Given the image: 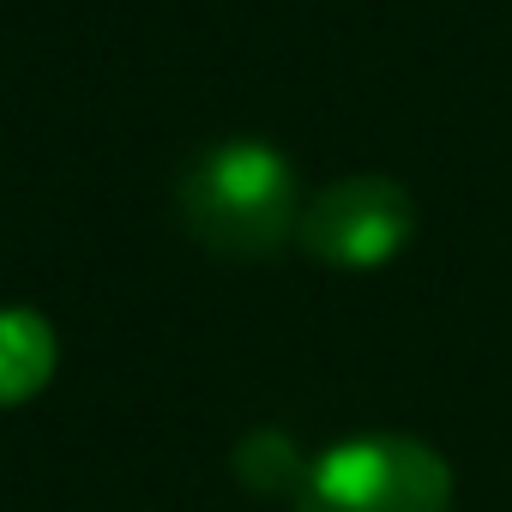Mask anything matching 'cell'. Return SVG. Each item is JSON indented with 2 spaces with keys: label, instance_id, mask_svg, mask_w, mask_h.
I'll list each match as a JSON object with an SVG mask.
<instances>
[{
  "label": "cell",
  "instance_id": "cell-4",
  "mask_svg": "<svg viewBox=\"0 0 512 512\" xmlns=\"http://www.w3.org/2000/svg\"><path fill=\"white\" fill-rule=\"evenodd\" d=\"M61 362V338L37 308H0V410L31 404Z\"/></svg>",
  "mask_w": 512,
  "mask_h": 512
},
{
  "label": "cell",
  "instance_id": "cell-3",
  "mask_svg": "<svg viewBox=\"0 0 512 512\" xmlns=\"http://www.w3.org/2000/svg\"><path fill=\"white\" fill-rule=\"evenodd\" d=\"M296 241L332 272H380L416 241V199L392 175H338L302 205Z\"/></svg>",
  "mask_w": 512,
  "mask_h": 512
},
{
  "label": "cell",
  "instance_id": "cell-2",
  "mask_svg": "<svg viewBox=\"0 0 512 512\" xmlns=\"http://www.w3.org/2000/svg\"><path fill=\"white\" fill-rule=\"evenodd\" d=\"M296 512H452V464L416 434H356L314 458Z\"/></svg>",
  "mask_w": 512,
  "mask_h": 512
},
{
  "label": "cell",
  "instance_id": "cell-5",
  "mask_svg": "<svg viewBox=\"0 0 512 512\" xmlns=\"http://www.w3.org/2000/svg\"><path fill=\"white\" fill-rule=\"evenodd\" d=\"M308 470H314V458H302V446L284 428H253L235 446V476L253 494H302Z\"/></svg>",
  "mask_w": 512,
  "mask_h": 512
},
{
  "label": "cell",
  "instance_id": "cell-1",
  "mask_svg": "<svg viewBox=\"0 0 512 512\" xmlns=\"http://www.w3.org/2000/svg\"><path fill=\"white\" fill-rule=\"evenodd\" d=\"M302 205L308 199L296 163L266 139H217L175 181V211L187 235L223 260H266L296 241Z\"/></svg>",
  "mask_w": 512,
  "mask_h": 512
}]
</instances>
